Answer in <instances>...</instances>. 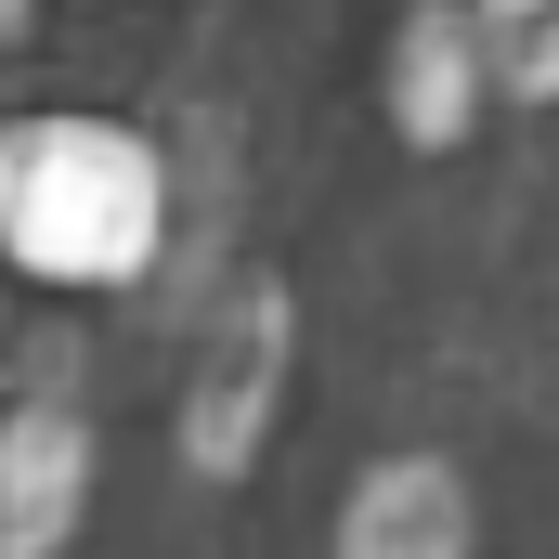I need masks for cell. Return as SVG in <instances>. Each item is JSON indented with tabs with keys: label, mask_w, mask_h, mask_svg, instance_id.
Returning <instances> with one entry per match:
<instances>
[{
	"label": "cell",
	"mask_w": 559,
	"mask_h": 559,
	"mask_svg": "<svg viewBox=\"0 0 559 559\" xmlns=\"http://www.w3.org/2000/svg\"><path fill=\"white\" fill-rule=\"evenodd\" d=\"M169 182L156 143L118 118H13L0 131V261L39 286H131L156 261Z\"/></svg>",
	"instance_id": "obj_1"
},
{
	"label": "cell",
	"mask_w": 559,
	"mask_h": 559,
	"mask_svg": "<svg viewBox=\"0 0 559 559\" xmlns=\"http://www.w3.org/2000/svg\"><path fill=\"white\" fill-rule=\"evenodd\" d=\"M274 404H286V286H235V299L209 312L195 378H182V468H195V481L261 468Z\"/></svg>",
	"instance_id": "obj_2"
},
{
	"label": "cell",
	"mask_w": 559,
	"mask_h": 559,
	"mask_svg": "<svg viewBox=\"0 0 559 559\" xmlns=\"http://www.w3.org/2000/svg\"><path fill=\"white\" fill-rule=\"evenodd\" d=\"M92 521V429L66 404L0 417V559H66Z\"/></svg>",
	"instance_id": "obj_3"
},
{
	"label": "cell",
	"mask_w": 559,
	"mask_h": 559,
	"mask_svg": "<svg viewBox=\"0 0 559 559\" xmlns=\"http://www.w3.org/2000/svg\"><path fill=\"white\" fill-rule=\"evenodd\" d=\"M481 92H495V66H481L468 0H417V13L391 26V131L417 143V156H442V143H468Z\"/></svg>",
	"instance_id": "obj_4"
},
{
	"label": "cell",
	"mask_w": 559,
	"mask_h": 559,
	"mask_svg": "<svg viewBox=\"0 0 559 559\" xmlns=\"http://www.w3.org/2000/svg\"><path fill=\"white\" fill-rule=\"evenodd\" d=\"M338 559H481V521H468V481L442 455H391L352 481L338 508Z\"/></svg>",
	"instance_id": "obj_5"
},
{
	"label": "cell",
	"mask_w": 559,
	"mask_h": 559,
	"mask_svg": "<svg viewBox=\"0 0 559 559\" xmlns=\"http://www.w3.org/2000/svg\"><path fill=\"white\" fill-rule=\"evenodd\" d=\"M468 26H481V66H495V92L559 105V0H468Z\"/></svg>",
	"instance_id": "obj_6"
},
{
	"label": "cell",
	"mask_w": 559,
	"mask_h": 559,
	"mask_svg": "<svg viewBox=\"0 0 559 559\" xmlns=\"http://www.w3.org/2000/svg\"><path fill=\"white\" fill-rule=\"evenodd\" d=\"M26 26H39V0H0V66L26 52Z\"/></svg>",
	"instance_id": "obj_7"
}]
</instances>
